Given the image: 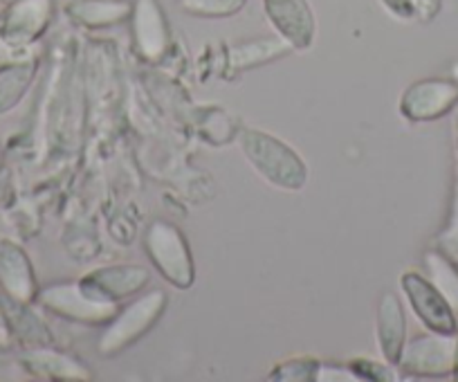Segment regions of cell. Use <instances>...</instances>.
<instances>
[{
    "label": "cell",
    "instance_id": "cell-25",
    "mask_svg": "<svg viewBox=\"0 0 458 382\" xmlns=\"http://www.w3.org/2000/svg\"><path fill=\"white\" fill-rule=\"evenodd\" d=\"M413 19L431 21L440 12V0H411Z\"/></svg>",
    "mask_w": 458,
    "mask_h": 382
},
{
    "label": "cell",
    "instance_id": "cell-15",
    "mask_svg": "<svg viewBox=\"0 0 458 382\" xmlns=\"http://www.w3.org/2000/svg\"><path fill=\"white\" fill-rule=\"evenodd\" d=\"M70 19L86 30H104L122 25L131 19V0H72L65 7Z\"/></svg>",
    "mask_w": 458,
    "mask_h": 382
},
{
    "label": "cell",
    "instance_id": "cell-19",
    "mask_svg": "<svg viewBox=\"0 0 458 382\" xmlns=\"http://www.w3.org/2000/svg\"><path fill=\"white\" fill-rule=\"evenodd\" d=\"M427 279L436 285V291L443 295L452 313L458 319V266L447 257L443 250H427L422 257Z\"/></svg>",
    "mask_w": 458,
    "mask_h": 382
},
{
    "label": "cell",
    "instance_id": "cell-31",
    "mask_svg": "<svg viewBox=\"0 0 458 382\" xmlns=\"http://www.w3.org/2000/svg\"><path fill=\"white\" fill-rule=\"evenodd\" d=\"M0 349H3V344H0Z\"/></svg>",
    "mask_w": 458,
    "mask_h": 382
},
{
    "label": "cell",
    "instance_id": "cell-22",
    "mask_svg": "<svg viewBox=\"0 0 458 382\" xmlns=\"http://www.w3.org/2000/svg\"><path fill=\"white\" fill-rule=\"evenodd\" d=\"M351 367L355 369L362 380H395V373H394V364L389 362H376V360H367V358H360L351 362Z\"/></svg>",
    "mask_w": 458,
    "mask_h": 382
},
{
    "label": "cell",
    "instance_id": "cell-24",
    "mask_svg": "<svg viewBox=\"0 0 458 382\" xmlns=\"http://www.w3.org/2000/svg\"><path fill=\"white\" fill-rule=\"evenodd\" d=\"M32 55V47H14L12 43H7L5 38L0 37V65L12 64V61L30 59Z\"/></svg>",
    "mask_w": 458,
    "mask_h": 382
},
{
    "label": "cell",
    "instance_id": "cell-6",
    "mask_svg": "<svg viewBox=\"0 0 458 382\" xmlns=\"http://www.w3.org/2000/svg\"><path fill=\"white\" fill-rule=\"evenodd\" d=\"M400 291L407 297L413 315L427 331L438 333H456L458 319L452 313L447 301L443 300L436 285L425 275L416 270H409L400 276Z\"/></svg>",
    "mask_w": 458,
    "mask_h": 382
},
{
    "label": "cell",
    "instance_id": "cell-11",
    "mask_svg": "<svg viewBox=\"0 0 458 382\" xmlns=\"http://www.w3.org/2000/svg\"><path fill=\"white\" fill-rule=\"evenodd\" d=\"M21 367L28 376L46 382H88L92 380V369L77 355L55 349L52 344L30 346L21 353Z\"/></svg>",
    "mask_w": 458,
    "mask_h": 382
},
{
    "label": "cell",
    "instance_id": "cell-23",
    "mask_svg": "<svg viewBox=\"0 0 458 382\" xmlns=\"http://www.w3.org/2000/svg\"><path fill=\"white\" fill-rule=\"evenodd\" d=\"M355 382V380H362V378L355 373V369L351 367H342V364H319L317 369V378L315 382Z\"/></svg>",
    "mask_w": 458,
    "mask_h": 382
},
{
    "label": "cell",
    "instance_id": "cell-20",
    "mask_svg": "<svg viewBox=\"0 0 458 382\" xmlns=\"http://www.w3.org/2000/svg\"><path fill=\"white\" fill-rule=\"evenodd\" d=\"M245 5L248 0H180V7L198 19H229Z\"/></svg>",
    "mask_w": 458,
    "mask_h": 382
},
{
    "label": "cell",
    "instance_id": "cell-9",
    "mask_svg": "<svg viewBox=\"0 0 458 382\" xmlns=\"http://www.w3.org/2000/svg\"><path fill=\"white\" fill-rule=\"evenodd\" d=\"M151 281L148 267L138 263H117V266L95 267L79 279V284L90 293L92 297L110 304H122L126 297L138 295Z\"/></svg>",
    "mask_w": 458,
    "mask_h": 382
},
{
    "label": "cell",
    "instance_id": "cell-17",
    "mask_svg": "<svg viewBox=\"0 0 458 382\" xmlns=\"http://www.w3.org/2000/svg\"><path fill=\"white\" fill-rule=\"evenodd\" d=\"M293 47L281 37L254 38V41L241 43L229 50V68L232 70H250L266 65L270 61H276L279 56H285Z\"/></svg>",
    "mask_w": 458,
    "mask_h": 382
},
{
    "label": "cell",
    "instance_id": "cell-8",
    "mask_svg": "<svg viewBox=\"0 0 458 382\" xmlns=\"http://www.w3.org/2000/svg\"><path fill=\"white\" fill-rule=\"evenodd\" d=\"M458 106V83L452 79H422L400 98V113L409 122H436Z\"/></svg>",
    "mask_w": 458,
    "mask_h": 382
},
{
    "label": "cell",
    "instance_id": "cell-18",
    "mask_svg": "<svg viewBox=\"0 0 458 382\" xmlns=\"http://www.w3.org/2000/svg\"><path fill=\"white\" fill-rule=\"evenodd\" d=\"M3 301H5L7 319H10L12 337H19L28 349L30 346L52 344V331L34 313L32 304H19V301H12L7 297H3Z\"/></svg>",
    "mask_w": 458,
    "mask_h": 382
},
{
    "label": "cell",
    "instance_id": "cell-7",
    "mask_svg": "<svg viewBox=\"0 0 458 382\" xmlns=\"http://www.w3.org/2000/svg\"><path fill=\"white\" fill-rule=\"evenodd\" d=\"M131 37L138 56L147 64H160L171 47V28L157 0H135L131 12Z\"/></svg>",
    "mask_w": 458,
    "mask_h": 382
},
{
    "label": "cell",
    "instance_id": "cell-4",
    "mask_svg": "<svg viewBox=\"0 0 458 382\" xmlns=\"http://www.w3.org/2000/svg\"><path fill=\"white\" fill-rule=\"evenodd\" d=\"M37 304L55 318L88 327H104L120 310V304L92 297L79 281H55L43 285L37 295Z\"/></svg>",
    "mask_w": 458,
    "mask_h": 382
},
{
    "label": "cell",
    "instance_id": "cell-10",
    "mask_svg": "<svg viewBox=\"0 0 458 382\" xmlns=\"http://www.w3.org/2000/svg\"><path fill=\"white\" fill-rule=\"evenodd\" d=\"M55 16L52 0H16L0 21V37L14 47H32L50 28Z\"/></svg>",
    "mask_w": 458,
    "mask_h": 382
},
{
    "label": "cell",
    "instance_id": "cell-21",
    "mask_svg": "<svg viewBox=\"0 0 458 382\" xmlns=\"http://www.w3.org/2000/svg\"><path fill=\"white\" fill-rule=\"evenodd\" d=\"M319 360L315 358H293L285 362L276 364L267 380H281V382H312L317 378V369H319Z\"/></svg>",
    "mask_w": 458,
    "mask_h": 382
},
{
    "label": "cell",
    "instance_id": "cell-5",
    "mask_svg": "<svg viewBox=\"0 0 458 382\" xmlns=\"http://www.w3.org/2000/svg\"><path fill=\"white\" fill-rule=\"evenodd\" d=\"M395 367L409 378L454 376L458 367V331H429L411 337L404 342Z\"/></svg>",
    "mask_w": 458,
    "mask_h": 382
},
{
    "label": "cell",
    "instance_id": "cell-2",
    "mask_svg": "<svg viewBox=\"0 0 458 382\" xmlns=\"http://www.w3.org/2000/svg\"><path fill=\"white\" fill-rule=\"evenodd\" d=\"M169 297L165 291L156 288L148 291L147 295H140L131 304L120 306L114 318L108 324H104L99 340H97V353L101 358H114L122 355L138 344L144 335L153 331L157 322L165 315Z\"/></svg>",
    "mask_w": 458,
    "mask_h": 382
},
{
    "label": "cell",
    "instance_id": "cell-1",
    "mask_svg": "<svg viewBox=\"0 0 458 382\" xmlns=\"http://www.w3.org/2000/svg\"><path fill=\"white\" fill-rule=\"evenodd\" d=\"M245 160L261 178L285 191H301L308 183V166L290 144L259 129H245L239 135Z\"/></svg>",
    "mask_w": 458,
    "mask_h": 382
},
{
    "label": "cell",
    "instance_id": "cell-28",
    "mask_svg": "<svg viewBox=\"0 0 458 382\" xmlns=\"http://www.w3.org/2000/svg\"><path fill=\"white\" fill-rule=\"evenodd\" d=\"M3 5H12V3H16V0H0Z\"/></svg>",
    "mask_w": 458,
    "mask_h": 382
},
{
    "label": "cell",
    "instance_id": "cell-13",
    "mask_svg": "<svg viewBox=\"0 0 458 382\" xmlns=\"http://www.w3.org/2000/svg\"><path fill=\"white\" fill-rule=\"evenodd\" d=\"M272 28L293 50H308L315 41V14L308 0H263Z\"/></svg>",
    "mask_w": 458,
    "mask_h": 382
},
{
    "label": "cell",
    "instance_id": "cell-3",
    "mask_svg": "<svg viewBox=\"0 0 458 382\" xmlns=\"http://www.w3.org/2000/svg\"><path fill=\"white\" fill-rule=\"evenodd\" d=\"M144 252L171 285L187 291L196 281V263L187 236L169 221H153L144 232Z\"/></svg>",
    "mask_w": 458,
    "mask_h": 382
},
{
    "label": "cell",
    "instance_id": "cell-14",
    "mask_svg": "<svg viewBox=\"0 0 458 382\" xmlns=\"http://www.w3.org/2000/svg\"><path fill=\"white\" fill-rule=\"evenodd\" d=\"M376 340L382 360L395 367L404 342H407V318H404L403 301L394 293H382L380 301H377Z\"/></svg>",
    "mask_w": 458,
    "mask_h": 382
},
{
    "label": "cell",
    "instance_id": "cell-16",
    "mask_svg": "<svg viewBox=\"0 0 458 382\" xmlns=\"http://www.w3.org/2000/svg\"><path fill=\"white\" fill-rule=\"evenodd\" d=\"M34 77H37V59L34 56L0 65V115L14 111L23 102Z\"/></svg>",
    "mask_w": 458,
    "mask_h": 382
},
{
    "label": "cell",
    "instance_id": "cell-30",
    "mask_svg": "<svg viewBox=\"0 0 458 382\" xmlns=\"http://www.w3.org/2000/svg\"><path fill=\"white\" fill-rule=\"evenodd\" d=\"M454 376H456V378H458V367H456V373H454Z\"/></svg>",
    "mask_w": 458,
    "mask_h": 382
},
{
    "label": "cell",
    "instance_id": "cell-27",
    "mask_svg": "<svg viewBox=\"0 0 458 382\" xmlns=\"http://www.w3.org/2000/svg\"><path fill=\"white\" fill-rule=\"evenodd\" d=\"M12 342V328H10V319H7V310H5V301L0 297V344L7 346Z\"/></svg>",
    "mask_w": 458,
    "mask_h": 382
},
{
    "label": "cell",
    "instance_id": "cell-12",
    "mask_svg": "<svg viewBox=\"0 0 458 382\" xmlns=\"http://www.w3.org/2000/svg\"><path fill=\"white\" fill-rule=\"evenodd\" d=\"M0 291L19 304H34L41 291L28 252L12 239H0Z\"/></svg>",
    "mask_w": 458,
    "mask_h": 382
},
{
    "label": "cell",
    "instance_id": "cell-26",
    "mask_svg": "<svg viewBox=\"0 0 458 382\" xmlns=\"http://www.w3.org/2000/svg\"><path fill=\"white\" fill-rule=\"evenodd\" d=\"M382 5L398 19H413L411 0H382Z\"/></svg>",
    "mask_w": 458,
    "mask_h": 382
},
{
    "label": "cell",
    "instance_id": "cell-29",
    "mask_svg": "<svg viewBox=\"0 0 458 382\" xmlns=\"http://www.w3.org/2000/svg\"><path fill=\"white\" fill-rule=\"evenodd\" d=\"M0 166H3V151H0Z\"/></svg>",
    "mask_w": 458,
    "mask_h": 382
}]
</instances>
